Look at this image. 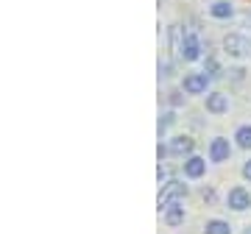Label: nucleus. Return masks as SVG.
Segmentation results:
<instances>
[{
  "label": "nucleus",
  "mask_w": 251,
  "mask_h": 234,
  "mask_svg": "<svg viewBox=\"0 0 251 234\" xmlns=\"http://www.w3.org/2000/svg\"><path fill=\"white\" fill-rule=\"evenodd\" d=\"M184 195H187V184H181V181H171V184H165V187H162L159 198H156V207H159V209H171L173 204H179Z\"/></svg>",
  "instance_id": "nucleus-1"
},
{
  "label": "nucleus",
  "mask_w": 251,
  "mask_h": 234,
  "mask_svg": "<svg viewBox=\"0 0 251 234\" xmlns=\"http://www.w3.org/2000/svg\"><path fill=\"white\" fill-rule=\"evenodd\" d=\"M224 47L229 56H249L251 53V42L246 36H237V34H229L224 39Z\"/></svg>",
  "instance_id": "nucleus-2"
},
{
  "label": "nucleus",
  "mask_w": 251,
  "mask_h": 234,
  "mask_svg": "<svg viewBox=\"0 0 251 234\" xmlns=\"http://www.w3.org/2000/svg\"><path fill=\"white\" fill-rule=\"evenodd\" d=\"M226 204H229L234 212H243V209H249V207H251V195H249V192H246L243 187H234L232 192H229Z\"/></svg>",
  "instance_id": "nucleus-3"
},
{
  "label": "nucleus",
  "mask_w": 251,
  "mask_h": 234,
  "mask_svg": "<svg viewBox=\"0 0 251 234\" xmlns=\"http://www.w3.org/2000/svg\"><path fill=\"white\" fill-rule=\"evenodd\" d=\"M198 50H201V45H198V39H196L193 34L184 36V39L179 42V53H181V59H184V62H196V59H198Z\"/></svg>",
  "instance_id": "nucleus-4"
},
{
  "label": "nucleus",
  "mask_w": 251,
  "mask_h": 234,
  "mask_svg": "<svg viewBox=\"0 0 251 234\" xmlns=\"http://www.w3.org/2000/svg\"><path fill=\"white\" fill-rule=\"evenodd\" d=\"M229 153H232V148H229V140H212V145H209V159L212 162H226L229 159Z\"/></svg>",
  "instance_id": "nucleus-5"
},
{
  "label": "nucleus",
  "mask_w": 251,
  "mask_h": 234,
  "mask_svg": "<svg viewBox=\"0 0 251 234\" xmlns=\"http://www.w3.org/2000/svg\"><path fill=\"white\" fill-rule=\"evenodd\" d=\"M206 81H209V75H206V72L187 75V78H184V92H190V95H198V92L206 90Z\"/></svg>",
  "instance_id": "nucleus-6"
},
{
  "label": "nucleus",
  "mask_w": 251,
  "mask_h": 234,
  "mask_svg": "<svg viewBox=\"0 0 251 234\" xmlns=\"http://www.w3.org/2000/svg\"><path fill=\"white\" fill-rule=\"evenodd\" d=\"M226 106H229V100H226V95H221V92H212V95L206 98V109H209L212 115H221V112H226Z\"/></svg>",
  "instance_id": "nucleus-7"
},
{
  "label": "nucleus",
  "mask_w": 251,
  "mask_h": 234,
  "mask_svg": "<svg viewBox=\"0 0 251 234\" xmlns=\"http://www.w3.org/2000/svg\"><path fill=\"white\" fill-rule=\"evenodd\" d=\"M204 170H206V162H204V159H198V156L187 159V164H184V173H187L190 179H198V176H204Z\"/></svg>",
  "instance_id": "nucleus-8"
},
{
  "label": "nucleus",
  "mask_w": 251,
  "mask_h": 234,
  "mask_svg": "<svg viewBox=\"0 0 251 234\" xmlns=\"http://www.w3.org/2000/svg\"><path fill=\"white\" fill-rule=\"evenodd\" d=\"M190 151H193V140H190V137H173V142H171V153L181 156V153H190Z\"/></svg>",
  "instance_id": "nucleus-9"
},
{
  "label": "nucleus",
  "mask_w": 251,
  "mask_h": 234,
  "mask_svg": "<svg viewBox=\"0 0 251 234\" xmlns=\"http://www.w3.org/2000/svg\"><path fill=\"white\" fill-rule=\"evenodd\" d=\"M206 234H232V226L224 220H209L206 223Z\"/></svg>",
  "instance_id": "nucleus-10"
},
{
  "label": "nucleus",
  "mask_w": 251,
  "mask_h": 234,
  "mask_svg": "<svg viewBox=\"0 0 251 234\" xmlns=\"http://www.w3.org/2000/svg\"><path fill=\"white\" fill-rule=\"evenodd\" d=\"M171 226H179L181 220H184V207H179V204H173L171 209H168V217H165Z\"/></svg>",
  "instance_id": "nucleus-11"
},
{
  "label": "nucleus",
  "mask_w": 251,
  "mask_h": 234,
  "mask_svg": "<svg viewBox=\"0 0 251 234\" xmlns=\"http://www.w3.org/2000/svg\"><path fill=\"white\" fill-rule=\"evenodd\" d=\"M209 14L218 20H226V17H232V6L229 3H215V6H209Z\"/></svg>",
  "instance_id": "nucleus-12"
},
{
  "label": "nucleus",
  "mask_w": 251,
  "mask_h": 234,
  "mask_svg": "<svg viewBox=\"0 0 251 234\" xmlns=\"http://www.w3.org/2000/svg\"><path fill=\"white\" fill-rule=\"evenodd\" d=\"M234 140H237V145H240V148H251V126H243L240 131H237V137H234Z\"/></svg>",
  "instance_id": "nucleus-13"
},
{
  "label": "nucleus",
  "mask_w": 251,
  "mask_h": 234,
  "mask_svg": "<svg viewBox=\"0 0 251 234\" xmlns=\"http://www.w3.org/2000/svg\"><path fill=\"white\" fill-rule=\"evenodd\" d=\"M204 72H206V75H218V62H215V59H206Z\"/></svg>",
  "instance_id": "nucleus-14"
},
{
  "label": "nucleus",
  "mask_w": 251,
  "mask_h": 234,
  "mask_svg": "<svg viewBox=\"0 0 251 234\" xmlns=\"http://www.w3.org/2000/svg\"><path fill=\"white\" fill-rule=\"evenodd\" d=\"M173 120H176V117H173V115H165V117H162V120H159V134H162V131H165V128H168V126H171Z\"/></svg>",
  "instance_id": "nucleus-15"
},
{
  "label": "nucleus",
  "mask_w": 251,
  "mask_h": 234,
  "mask_svg": "<svg viewBox=\"0 0 251 234\" xmlns=\"http://www.w3.org/2000/svg\"><path fill=\"white\" fill-rule=\"evenodd\" d=\"M168 179H171V170H168V167H159V184H162V181H165V184H171Z\"/></svg>",
  "instance_id": "nucleus-16"
},
{
  "label": "nucleus",
  "mask_w": 251,
  "mask_h": 234,
  "mask_svg": "<svg viewBox=\"0 0 251 234\" xmlns=\"http://www.w3.org/2000/svg\"><path fill=\"white\" fill-rule=\"evenodd\" d=\"M243 176H246V179L251 181V159H249V162H246V164H243Z\"/></svg>",
  "instance_id": "nucleus-17"
},
{
  "label": "nucleus",
  "mask_w": 251,
  "mask_h": 234,
  "mask_svg": "<svg viewBox=\"0 0 251 234\" xmlns=\"http://www.w3.org/2000/svg\"><path fill=\"white\" fill-rule=\"evenodd\" d=\"M249 234H251V232H249Z\"/></svg>",
  "instance_id": "nucleus-18"
}]
</instances>
